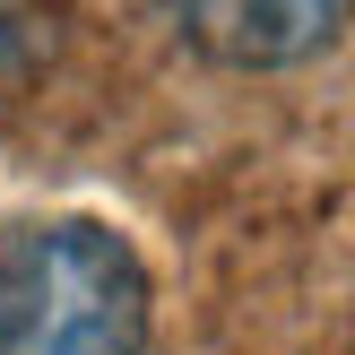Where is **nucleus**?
<instances>
[{"label": "nucleus", "mask_w": 355, "mask_h": 355, "mask_svg": "<svg viewBox=\"0 0 355 355\" xmlns=\"http://www.w3.org/2000/svg\"><path fill=\"white\" fill-rule=\"evenodd\" d=\"M44 61V0H0V78H26Z\"/></svg>", "instance_id": "7ed1b4c3"}, {"label": "nucleus", "mask_w": 355, "mask_h": 355, "mask_svg": "<svg viewBox=\"0 0 355 355\" xmlns=\"http://www.w3.org/2000/svg\"><path fill=\"white\" fill-rule=\"evenodd\" d=\"M191 52L225 69H295L355 17V0H156Z\"/></svg>", "instance_id": "f03ea898"}, {"label": "nucleus", "mask_w": 355, "mask_h": 355, "mask_svg": "<svg viewBox=\"0 0 355 355\" xmlns=\"http://www.w3.org/2000/svg\"><path fill=\"white\" fill-rule=\"evenodd\" d=\"M156 286L96 217H0V355H148Z\"/></svg>", "instance_id": "f257e3e1"}]
</instances>
